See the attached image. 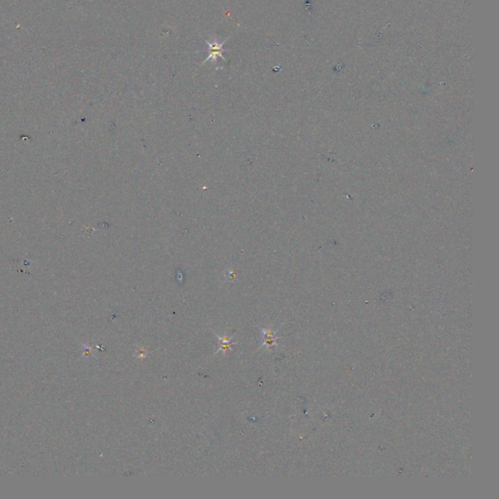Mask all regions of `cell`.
Masks as SVG:
<instances>
[{"label": "cell", "mask_w": 499, "mask_h": 499, "mask_svg": "<svg viewBox=\"0 0 499 499\" xmlns=\"http://www.w3.org/2000/svg\"><path fill=\"white\" fill-rule=\"evenodd\" d=\"M227 41H228V40H225L224 42L220 43V42H218L217 40H214L213 42H211V41H209V40H206V43H207V45L209 46V47H208L209 56L205 59V61H204V63H203V64L207 63V62H208V61H210V60H212V62H214V63H217L218 58H221V59H223L224 61H227V59L224 57V52L226 51V49L224 48V44H225Z\"/></svg>", "instance_id": "obj_1"}]
</instances>
